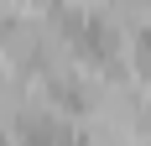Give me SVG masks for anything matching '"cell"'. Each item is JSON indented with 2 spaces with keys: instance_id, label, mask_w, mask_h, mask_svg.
<instances>
[{
  "instance_id": "obj_1",
  "label": "cell",
  "mask_w": 151,
  "mask_h": 146,
  "mask_svg": "<svg viewBox=\"0 0 151 146\" xmlns=\"http://www.w3.org/2000/svg\"><path fill=\"white\" fill-rule=\"evenodd\" d=\"M130 52H136V63H141V73H146V78H151V31H141V37H136V47H130Z\"/></svg>"
}]
</instances>
